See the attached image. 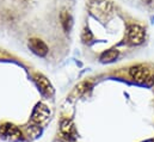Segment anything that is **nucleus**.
<instances>
[{
  "label": "nucleus",
  "instance_id": "nucleus-6",
  "mask_svg": "<svg viewBox=\"0 0 154 142\" xmlns=\"http://www.w3.org/2000/svg\"><path fill=\"white\" fill-rule=\"evenodd\" d=\"M29 48L31 49V51L38 56H45L48 54V47L47 44L38 38H31L29 41Z\"/></svg>",
  "mask_w": 154,
  "mask_h": 142
},
{
  "label": "nucleus",
  "instance_id": "nucleus-12",
  "mask_svg": "<svg viewBox=\"0 0 154 142\" xmlns=\"http://www.w3.org/2000/svg\"><path fill=\"white\" fill-rule=\"evenodd\" d=\"M91 38H92L91 32H90L88 30H85L84 34H82V41H84V42H87V39H91Z\"/></svg>",
  "mask_w": 154,
  "mask_h": 142
},
{
  "label": "nucleus",
  "instance_id": "nucleus-10",
  "mask_svg": "<svg viewBox=\"0 0 154 142\" xmlns=\"http://www.w3.org/2000/svg\"><path fill=\"white\" fill-rule=\"evenodd\" d=\"M39 134H41V128L38 127V124L29 125V127H28V135H29V136H31L32 139L37 137Z\"/></svg>",
  "mask_w": 154,
  "mask_h": 142
},
{
  "label": "nucleus",
  "instance_id": "nucleus-3",
  "mask_svg": "<svg viewBox=\"0 0 154 142\" xmlns=\"http://www.w3.org/2000/svg\"><path fill=\"white\" fill-rule=\"evenodd\" d=\"M34 80H35V82L37 84L39 91H41L44 96L51 97V96L54 94V88H53L50 81H49L44 75H42V74H35V75H34Z\"/></svg>",
  "mask_w": 154,
  "mask_h": 142
},
{
  "label": "nucleus",
  "instance_id": "nucleus-5",
  "mask_svg": "<svg viewBox=\"0 0 154 142\" xmlns=\"http://www.w3.org/2000/svg\"><path fill=\"white\" fill-rule=\"evenodd\" d=\"M128 39L131 44H141L145 39V30L140 25H130L128 30Z\"/></svg>",
  "mask_w": 154,
  "mask_h": 142
},
{
  "label": "nucleus",
  "instance_id": "nucleus-1",
  "mask_svg": "<svg viewBox=\"0 0 154 142\" xmlns=\"http://www.w3.org/2000/svg\"><path fill=\"white\" fill-rule=\"evenodd\" d=\"M130 76L141 84H152L153 82V75L152 72L149 71L148 68L143 67V66H135L130 69Z\"/></svg>",
  "mask_w": 154,
  "mask_h": 142
},
{
  "label": "nucleus",
  "instance_id": "nucleus-11",
  "mask_svg": "<svg viewBox=\"0 0 154 142\" xmlns=\"http://www.w3.org/2000/svg\"><path fill=\"white\" fill-rule=\"evenodd\" d=\"M90 87H91V84H90V82H81L79 86H77V91H79V93H84V92H86Z\"/></svg>",
  "mask_w": 154,
  "mask_h": 142
},
{
  "label": "nucleus",
  "instance_id": "nucleus-9",
  "mask_svg": "<svg viewBox=\"0 0 154 142\" xmlns=\"http://www.w3.org/2000/svg\"><path fill=\"white\" fill-rule=\"evenodd\" d=\"M117 56H118V50L110 49V50H106L105 53L102 54L100 60H102V62H112L117 59Z\"/></svg>",
  "mask_w": 154,
  "mask_h": 142
},
{
  "label": "nucleus",
  "instance_id": "nucleus-2",
  "mask_svg": "<svg viewBox=\"0 0 154 142\" xmlns=\"http://www.w3.org/2000/svg\"><path fill=\"white\" fill-rule=\"evenodd\" d=\"M0 136L10 141H19L22 140V131L16 125L5 123L0 125Z\"/></svg>",
  "mask_w": 154,
  "mask_h": 142
},
{
  "label": "nucleus",
  "instance_id": "nucleus-13",
  "mask_svg": "<svg viewBox=\"0 0 154 142\" xmlns=\"http://www.w3.org/2000/svg\"><path fill=\"white\" fill-rule=\"evenodd\" d=\"M57 142H63V141H57Z\"/></svg>",
  "mask_w": 154,
  "mask_h": 142
},
{
  "label": "nucleus",
  "instance_id": "nucleus-8",
  "mask_svg": "<svg viewBox=\"0 0 154 142\" xmlns=\"http://www.w3.org/2000/svg\"><path fill=\"white\" fill-rule=\"evenodd\" d=\"M60 19H61V24H62V28L66 32H68L73 25V19H72V16L66 11L63 10L60 14Z\"/></svg>",
  "mask_w": 154,
  "mask_h": 142
},
{
  "label": "nucleus",
  "instance_id": "nucleus-7",
  "mask_svg": "<svg viewBox=\"0 0 154 142\" xmlns=\"http://www.w3.org/2000/svg\"><path fill=\"white\" fill-rule=\"evenodd\" d=\"M61 133L68 139V140H74L77 136V130L72 121L69 119H63L61 122Z\"/></svg>",
  "mask_w": 154,
  "mask_h": 142
},
{
  "label": "nucleus",
  "instance_id": "nucleus-4",
  "mask_svg": "<svg viewBox=\"0 0 154 142\" xmlns=\"http://www.w3.org/2000/svg\"><path fill=\"white\" fill-rule=\"evenodd\" d=\"M50 116V111L47 105L44 104H37L34 112H32V116H31V121L35 123V124H41L43 122H45Z\"/></svg>",
  "mask_w": 154,
  "mask_h": 142
}]
</instances>
